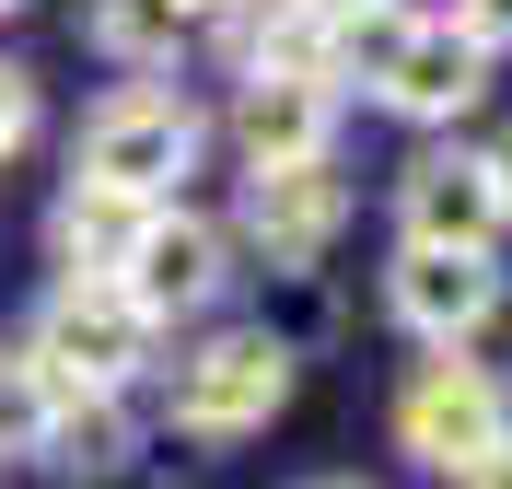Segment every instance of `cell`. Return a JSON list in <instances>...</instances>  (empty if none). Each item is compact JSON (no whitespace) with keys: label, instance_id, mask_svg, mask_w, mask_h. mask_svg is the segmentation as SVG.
<instances>
[{"label":"cell","instance_id":"obj_1","mask_svg":"<svg viewBox=\"0 0 512 489\" xmlns=\"http://www.w3.org/2000/svg\"><path fill=\"white\" fill-rule=\"evenodd\" d=\"M338 70H361L396 117H466V105L489 94V47L454 12H431V24H408V12H384V0H361L350 24H338Z\"/></svg>","mask_w":512,"mask_h":489},{"label":"cell","instance_id":"obj_2","mask_svg":"<svg viewBox=\"0 0 512 489\" xmlns=\"http://www.w3.org/2000/svg\"><path fill=\"white\" fill-rule=\"evenodd\" d=\"M152 338L163 326L140 315V303L117 292V280H70L59 303H47V326H35V373L47 385H82V396H117V385H140V361H152Z\"/></svg>","mask_w":512,"mask_h":489},{"label":"cell","instance_id":"obj_3","mask_svg":"<svg viewBox=\"0 0 512 489\" xmlns=\"http://www.w3.org/2000/svg\"><path fill=\"white\" fill-rule=\"evenodd\" d=\"M280 396H291V338H280V326H233V338H210V350L175 361V420H187L198 443L268 431Z\"/></svg>","mask_w":512,"mask_h":489},{"label":"cell","instance_id":"obj_4","mask_svg":"<svg viewBox=\"0 0 512 489\" xmlns=\"http://www.w3.org/2000/svg\"><path fill=\"white\" fill-rule=\"evenodd\" d=\"M187 163H198V105H187V94H163V82L105 94V105H94V129H82V175H94V187L163 198Z\"/></svg>","mask_w":512,"mask_h":489},{"label":"cell","instance_id":"obj_5","mask_svg":"<svg viewBox=\"0 0 512 489\" xmlns=\"http://www.w3.org/2000/svg\"><path fill=\"white\" fill-rule=\"evenodd\" d=\"M512 431V408H501V373H478V361H466V338H454V350H431L408 373V396H396V443H408L419 466H466V455H489V443H501Z\"/></svg>","mask_w":512,"mask_h":489},{"label":"cell","instance_id":"obj_6","mask_svg":"<svg viewBox=\"0 0 512 489\" xmlns=\"http://www.w3.org/2000/svg\"><path fill=\"white\" fill-rule=\"evenodd\" d=\"M117 292L140 303L152 326H175V315H198V303L222 292V222H198V210H140V245L117 257Z\"/></svg>","mask_w":512,"mask_h":489},{"label":"cell","instance_id":"obj_7","mask_svg":"<svg viewBox=\"0 0 512 489\" xmlns=\"http://www.w3.org/2000/svg\"><path fill=\"white\" fill-rule=\"evenodd\" d=\"M384 303H396V326H408V338L454 350V338H478V326L501 315V268L466 257V245H408V257L384 268Z\"/></svg>","mask_w":512,"mask_h":489},{"label":"cell","instance_id":"obj_8","mask_svg":"<svg viewBox=\"0 0 512 489\" xmlns=\"http://www.w3.org/2000/svg\"><path fill=\"white\" fill-rule=\"evenodd\" d=\"M396 222H408V245H466V257H489L512 222L501 175H489V152H419L408 187H396Z\"/></svg>","mask_w":512,"mask_h":489},{"label":"cell","instance_id":"obj_9","mask_svg":"<svg viewBox=\"0 0 512 489\" xmlns=\"http://www.w3.org/2000/svg\"><path fill=\"white\" fill-rule=\"evenodd\" d=\"M338 222H350V187H338V163H256L245 187V233L268 245V268H315L326 245H338Z\"/></svg>","mask_w":512,"mask_h":489},{"label":"cell","instance_id":"obj_10","mask_svg":"<svg viewBox=\"0 0 512 489\" xmlns=\"http://www.w3.org/2000/svg\"><path fill=\"white\" fill-rule=\"evenodd\" d=\"M233 140H245V163H315L338 140V94H326L315 70H245Z\"/></svg>","mask_w":512,"mask_h":489},{"label":"cell","instance_id":"obj_11","mask_svg":"<svg viewBox=\"0 0 512 489\" xmlns=\"http://www.w3.org/2000/svg\"><path fill=\"white\" fill-rule=\"evenodd\" d=\"M140 210L152 198H128V187H94V175H70V198H59V257H70V280H117V257L140 245Z\"/></svg>","mask_w":512,"mask_h":489},{"label":"cell","instance_id":"obj_12","mask_svg":"<svg viewBox=\"0 0 512 489\" xmlns=\"http://www.w3.org/2000/svg\"><path fill=\"white\" fill-rule=\"evenodd\" d=\"M187 0H82V35H94L117 70H175L187 59Z\"/></svg>","mask_w":512,"mask_h":489},{"label":"cell","instance_id":"obj_13","mask_svg":"<svg viewBox=\"0 0 512 489\" xmlns=\"http://www.w3.org/2000/svg\"><path fill=\"white\" fill-rule=\"evenodd\" d=\"M35 455L59 466V478H117V455H128L117 396H82V385H59V396H47V420H35Z\"/></svg>","mask_w":512,"mask_h":489},{"label":"cell","instance_id":"obj_14","mask_svg":"<svg viewBox=\"0 0 512 489\" xmlns=\"http://www.w3.org/2000/svg\"><path fill=\"white\" fill-rule=\"evenodd\" d=\"M47 396H59V385H47L35 361H0V455H24V443H35V420H47Z\"/></svg>","mask_w":512,"mask_h":489},{"label":"cell","instance_id":"obj_15","mask_svg":"<svg viewBox=\"0 0 512 489\" xmlns=\"http://www.w3.org/2000/svg\"><path fill=\"white\" fill-rule=\"evenodd\" d=\"M24 129H35V82L0 59V152H24Z\"/></svg>","mask_w":512,"mask_h":489},{"label":"cell","instance_id":"obj_16","mask_svg":"<svg viewBox=\"0 0 512 489\" xmlns=\"http://www.w3.org/2000/svg\"><path fill=\"white\" fill-rule=\"evenodd\" d=\"M454 24L478 35V47H512V0H454Z\"/></svg>","mask_w":512,"mask_h":489},{"label":"cell","instance_id":"obj_17","mask_svg":"<svg viewBox=\"0 0 512 489\" xmlns=\"http://www.w3.org/2000/svg\"><path fill=\"white\" fill-rule=\"evenodd\" d=\"M454 489H512V431L489 443V455H466V466H454Z\"/></svg>","mask_w":512,"mask_h":489},{"label":"cell","instance_id":"obj_18","mask_svg":"<svg viewBox=\"0 0 512 489\" xmlns=\"http://www.w3.org/2000/svg\"><path fill=\"white\" fill-rule=\"evenodd\" d=\"M489 175H501V198H512V129H501V140H489Z\"/></svg>","mask_w":512,"mask_h":489},{"label":"cell","instance_id":"obj_19","mask_svg":"<svg viewBox=\"0 0 512 489\" xmlns=\"http://www.w3.org/2000/svg\"><path fill=\"white\" fill-rule=\"evenodd\" d=\"M303 12H326V24H350V12H361V0H303Z\"/></svg>","mask_w":512,"mask_h":489},{"label":"cell","instance_id":"obj_20","mask_svg":"<svg viewBox=\"0 0 512 489\" xmlns=\"http://www.w3.org/2000/svg\"><path fill=\"white\" fill-rule=\"evenodd\" d=\"M315 489H361V478H315Z\"/></svg>","mask_w":512,"mask_h":489},{"label":"cell","instance_id":"obj_21","mask_svg":"<svg viewBox=\"0 0 512 489\" xmlns=\"http://www.w3.org/2000/svg\"><path fill=\"white\" fill-rule=\"evenodd\" d=\"M0 12H24V0H0Z\"/></svg>","mask_w":512,"mask_h":489},{"label":"cell","instance_id":"obj_22","mask_svg":"<svg viewBox=\"0 0 512 489\" xmlns=\"http://www.w3.org/2000/svg\"><path fill=\"white\" fill-rule=\"evenodd\" d=\"M187 12H210V0H187Z\"/></svg>","mask_w":512,"mask_h":489}]
</instances>
